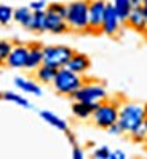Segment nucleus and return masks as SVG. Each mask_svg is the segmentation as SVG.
<instances>
[{"mask_svg": "<svg viewBox=\"0 0 147 159\" xmlns=\"http://www.w3.org/2000/svg\"><path fill=\"white\" fill-rule=\"evenodd\" d=\"M144 116H145V108L141 103H133L126 102L120 105L118 108V124L122 126L125 134H131L144 124Z\"/></svg>", "mask_w": 147, "mask_h": 159, "instance_id": "f257e3e1", "label": "nucleus"}, {"mask_svg": "<svg viewBox=\"0 0 147 159\" xmlns=\"http://www.w3.org/2000/svg\"><path fill=\"white\" fill-rule=\"evenodd\" d=\"M88 3L90 0H77L67 3L66 22L69 25V30L88 32Z\"/></svg>", "mask_w": 147, "mask_h": 159, "instance_id": "f03ea898", "label": "nucleus"}, {"mask_svg": "<svg viewBox=\"0 0 147 159\" xmlns=\"http://www.w3.org/2000/svg\"><path fill=\"white\" fill-rule=\"evenodd\" d=\"M51 84H53V88H55V91L58 94L71 97L74 92L83 84V78H82V75L69 70L67 67H61V69H58V73H56Z\"/></svg>", "mask_w": 147, "mask_h": 159, "instance_id": "7ed1b4c3", "label": "nucleus"}, {"mask_svg": "<svg viewBox=\"0 0 147 159\" xmlns=\"http://www.w3.org/2000/svg\"><path fill=\"white\" fill-rule=\"evenodd\" d=\"M118 108H120V105L115 100H102L91 115L95 126L107 130L109 126L118 121Z\"/></svg>", "mask_w": 147, "mask_h": 159, "instance_id": "20e7f679", "label": "nucleus"}, {"mask_svg": "<svg viewBox=\"0 0 147 159\" xmlns=\"http://www.w3.org/2000/svg\"><path fill=\"white\" fill-rule=\"evenodd\" d=\"M74 49L64 45H50L43 46V62L50 64L56 69L66 67V64L69 62V59L74 54Z\"/></svg>", "mask_w": 147, "mask_h": 159, "instance_id": "39448f33", "label": "nucleus"}, {"mask_svg": "<svg viewBox=\"0 0 147 159\" xmlns=\"http://www.w3.org/2000/svg\"><path fill=\"white\" fill-rule=\"evenodd\" d=\"M71 97L78 102H102L107 99V91L99 83H83Z\"/></svg>", "mask_w": 147, "mask_h": 159, "instance_id": "423d86ee", "label": "nucleus"}, {"mask_svg": "<svg viewBox=\"0 0 147 159\" xmlns=\"http://www.w3.org/2000/svg\"><path fill=\"white\" fill-rule=\"evenodd\" d=\"M105 7H107L105 0H90V3H88V32H93V34L101 32Z\"/></svg>", "mask_w": 147, "mask_h": 159, "instance_id": "0eeeda50", "label": "nucleus"}, {"mask_svg": "<svg viewBox=\"0 0 147 159\" xmlns=\"http://www.w3.org/2000/svg\"><path fill=\"white\" fill-rule=\"evenodd\" d=\"M27 54H29V46L16 42L10 51L5 65L10 69H24L26 61H27Z\"/></svg>", "mask_w": 147, "mask_h": 159, "instance_id": "6e6552de", "label": "nucleus"}, {"mask_svg": "<svg viewBox=\"0 0 147 159\" xmlns=\"http://www.w3.org/2000/svg\"><path fill=\"white\" fill-rule=\"evenodd\" d=\"M120 24H122V21L117 16L112 3H107L105 13H104V19H102V25H101V34L107 35V37L117 35L118 30H120Z\"/></svg>", "mask_w": 147, "mask_h": 159, "instance_id": "1a4fd4ad", "label": "nucleus"}, {"mask_svg": "<svg viewBox=\"0 0 147 159\" xmlns=\"http://www.w3.org/2000/svg\"><path fill=\"white\" fill-rule=\"evenodd\" d=\"M126 24L131 29H135L136 32L145 34V29H147V13H145V10L142 7L133 8L128 19H126Z\"/></svg>", "mask_w": 147, "mask_h": 159, "instance_id": "9d476101", "label": "nucleus"}, {"mask_svg": "<svg viewBox=\"0 0 147 159\" xmlns=\"http://www.w3.org/2000/svg\"><path fill=\"white\" fill-rule=\"evenodd\" d=\"M66 67L72 72H75V73H78V75H83L90 70L91 61L86 54H83V52H74L72 57L69 59V62L66 64Z\"/></svg>", "mask_w": 147, "mask_h": 159, "instance_id": "9b49d317", "label": "nucleus"}, {"mask_svg": "<svg viewBox=\"0 0 147 159\" xmlns=\"http://www.w3.org/2000/svg\"><path fill=\"white\" fill-rule=\"evenodd\" d=\"M42 64H43V46H40L38 43H34L29 46V54H27V61H26L24 69L35 70Z\"/></svg>", "mask_w": 147, "mask_h": 159, "instance_id": "f8f14e48", "label": "nucleus"}, {"mask_svg": "<svg viewBox=\"0 0 147 159\" xmlns=\"http://www.w3.org/2000/svg\"><path fill=\"white\" fill-rule=\"evenodd\" d=\"M99 103L101 102H78V100H74L72 113L78 119H88V118H91L93 111L98 108Z\"/></svg>", "mask_w": 147, "mask_h": 159, "instance_id": "ddd939ff", "label": "nucleus"}, {"mask_svg": "<svg viewBox=\"0 0 147 159\" xmlns=\"http://www.w3.org/2000/svg\"><path fill=\"white\" fill-rule=\"evenodd\" d=\"M67 30H69V25L64 18H61L58 15H53V13H47V32L59 35V34H64Z\"/></svg>", "mask_w": 147, "mask_h": 159, "instance_id": "4468645a", "label": "nucleus"}, {"mask_svg": "<svg viewBox=\"0 0 147 159\" xmlns=\"http://www.w3.org/2000/svg\"><path fill=\"white\" fill-rule=\"evenodd\" d=\"M15 86L22 91V92H27V94H32V96H37L40 97L42 96V88H40L35 81L29 78H24V76H16L15 78Z\"/></svg>", "mask_w": 147, "mask_h": 159, "instance_id": "2eb2a0df", "label": "nucleus"}, {"mask_svg": "<svg viewBox=\"0 0 147 159\" xmlns=\"http://www.w3.org/2000/svg\"><path fill=\"white\" fill-rule=\"evenodd\" d=\"M56 73H58V69L53 67V65H50V64H45V62L40 65V67L35 69V78L38 80L40 83H43V84L53 83Z\"/></svg>", "mask_w": 147, "mask_h": 159, "instance_id": "dca6fc26", "label": "nucleus"}, {"mask_svg": "<svg viewBox=\"0 0 147 159\" xmlns=\"http://www.w3.org/2000/svg\"><path fill=\"white\" fill-rule=\"evenodd\" d=\"M32 15H34V11L29 7H19L13 11V21L29 30L31 24H32Z\"/></svg>", "mask_w": 147, "mask_h": 159, "instance_id": "f3484780", "label": "nucleus"}, {"mask_svg": "<svg viewBox=\"0 0 147 159\" xmlns=\"http://www.w3.org/2000/svg\"><path fill=\"white\" fill-rule=\"evenodd\" d=\"M40 118H42L45 123H48L50 126L56 127L58 130H62V132H66V130L69 129L67 123H66L62 118H59L56 113H53V111H50V110H43V111H40Z\"/></svg>", "mask_w": 147, "mask_h": 159, "instance_id": "a211bd4d", "label": "nucleus"}, {"mask_svg": "<svg viewBox=\"0 0 147 159\" xmlns=\"http://www.w3.org/2000/svg\"><path fill=\"white\" fill-rule=\"evenodd\" d=\"M32 32H47V10H40V11H34L32 15V24L31 29Z\"/></svg>", "mask_w": 147, "mask_h": 159, "instance_id": "6ab92c4d", "label": "nucleus"}, {"mask_svg": "<svg viewBox=\"0 0 147 159\" xmlns=\"http://www.w3.org/2000/svg\"><path fill=\"white\" fill-rule=\"evenodd\" d=\"M112 7H114V10H115V13H117V16L120 18V21L126 22L130 13H131V10H133L130 0H114Z\"/></svg>", "mask_w": 147, "mask_h": 159, "instance_id": "aec40b11", "label": "nucleus"}, {"mask_svg": "<svg viewBox=\"0 0 147 159\" xmlns=\"http://www.w3.org/2000/svg\"><path fill=\"white\" fill-rule=\"evenodd\" d=\"M0 99L8 100V102H13V103L19 105V107H22V108H32V105H31V102H29L27 99L22 97V96H19V94H16V92H13V91H5V92H2V94H0Z\"/></svg>", "mask_w": 147, "mask_h": 159, "instance_id": "412c9836", "label": "nucleus"}, {"mask_svg": "<svg viewBox=\"0 0 147 159\" xmlns=\"http://www.w3.org/2000/svg\"><path fill=\"white\" fill-rule=\"evenodd\" d=\"M13 11L11 7L0 3V25H8L13 21Z\"/></svg>", "mask_w": 147, "mask_h": 159, "instance_id": "4be33fe9", "label": "nucleus"}, {"mask_svg": "<svg viewBox=\"0 0 147 159\" xmlns=\"http://www.w3.org/2000/svg\"><path fill=\"white\" fill-rule=\"evenodd\" d=\"M47 13H53V15H58V16H61V18L66 19V15H67V5H66V3H61V2L48 3Z\"/></svg>", "mask_w": 147, "mask_h": 159, "instance_id": "5701e85b", "label": "nucleus"}, {"mask_svg": "<svg viewBox=\"0 0 147 159\" xmlns=\"http://www.w3.org/2000/svg\"><path fill=\"white\" fill-rule=\"evenodd\" d=\"M130 137L135 143H147V129H145V126L142 124L136 130H133L130 134Z\"/></svg>", "mask_w": 147, "mask_h": 159, "instance_id": "b1692460", "label": "nucleus"}, {"mask_svg": "<svg viewBox=\"0 0 147 159\" xmlns=\"http://www.w3.org/2000/svg\"><path fill=\"white\" fill-rule=\"evenodd\" d=\"M13 48V43L8 40H0V65H3L8 59V54Z\"/></svg>", "mask_w": 147, "mask_h": 159, "instance_id": "393cba45", "label": "nucleus"}, {"mask_svg": "<svg viewBox=\"0 0 147 159\" xmlns=\"http://www.w3.org/2000/svg\"><path fill=\"white\" fill-rule=\"evenodd\" d=\"M110 156V150L107 147H99L93 151V157L95 159H109Z\"/></svg>", "mask_w": 147, "mask_h": 159, "instance_id": "a878e982", "label": "nucleus"}, {"mask_svg": "<svg viewBox=\"0 0 147 159\" xmlns=\"http://www.w3.org/2000/svg\"><path fill=\"white\" fill-rule=\"evenodd\" d=\"M48 3H47V0H34V2L29 3V8L32 11H40V10H47Z\"/></svg>", "mask_w": 147, "mask_h": 159, "instance_id": "bb28decb", "label": "nucleus"}, {"mask_svg": "<svg viewBox=\"0 0 147 159\" xmlns=\"http://www.w3.org/2000/svg\"><path fill=\"white\" fill-rule=\"evenodd\" d=\"M107 132H109L110 135H120V134H125L123 129H122V126H120L118 123H114L112 126H109V127H107Z\"/></svg>", "mask_w": 147, "mask_h": 159, "instance_id": "cd10ccee", "label": "nucleus"}, {"mask_svg": "<svg viewBox=\"0 0 147 159\" xmlns=\"http://www.w3.org/2000/svg\"><path fill=\"white\" fill-rule=\"evenodd\" d=\"M72 157L74 159H83L85 157V151L78 147V145H74L72 147Z\"/></svg>", "mask_w": 147, "mask_h": 159, "instance_id": "c85d7f7f", "label": "nucleus"}, {"mask_svg": "<svg viewBox=\"0 0 147 159\" xmlns=\"http://www.w3.org/2000/svg\"><path fill=\"white\" fill-rule=\"evenodd\" d=\"M109 159H126V154L122 150H115V151H110Z\"/></svg>", "mask_w": 147, "mask_h": 159, "instance_id": "c756f323", "label": "nucleus"}, {"mask_svg": "<svg viewBox=\"0 0 147 159\" xmlns=\"http://www.w3.org/2000/svg\"><path fill=\"white\" fill-rule=\"evenodd\" d=\"M66 135H67V139H69V142L72 143V147H74V145H77V140H75V135L72 134V132L67 129V130H66Z\"/></svg>", "mask_w": 147, "mask_h": 159, "instance_id": "7c9ffc66", "label": "nucleus"}, {"mask_svg": "<svg viewBox=\"0 0 147 159\" xmlns=\"http://www.w3.org/2000/svg\"><path fill=\"white\" fill-rule=\"evenodd\" d=\"M130 3L133 8H138V7H142V0H130Z\"/></svg>", "mask_w": 147, "mask_h": 159, "instance_id": "2f4dec72", "label": "nucleus"}, {"mask_svg": "<svg viewBox=\"0 0 147 159\" xmlns=\"http://www.w3.org/2000/svg\"><path fill=\"white\" fill-rule=\"evenodd\" d=\"M144 108H145V116H144V126L147 129V105H144Z\"/></svg>", "mask_w": 147, "mask_h": 159, "instance_id": "473e14b6", "label": "nucleus"}, {"mask_svg": "<svg viewBox=\"0 0 147 159\" xmlns=\"http://www.w3.org/2000/svg\"><path fill=\"white\" fill-rule=\"evenodd\" d=\"M142 8H144L145 13H147V0H142Z\"/></svg>", "mask_w": 147, "mask_h": 159, "instance_id": "72a5a7b5", "label": "nucleus"}, {"mask_svg": "<svg viewBox=\"0 0 147 159\" xmlns=\"http://www.w3.org/2000/svg\"><path fill=\"white\" fill-rule=\"evenodd\" d=\"M145 35H147V29H145Z\"/></svg>", "mask_w": 147, "mask_h": 159, "instance_id": "f704fd0d", "label": "nucleus"}]
</instances>
